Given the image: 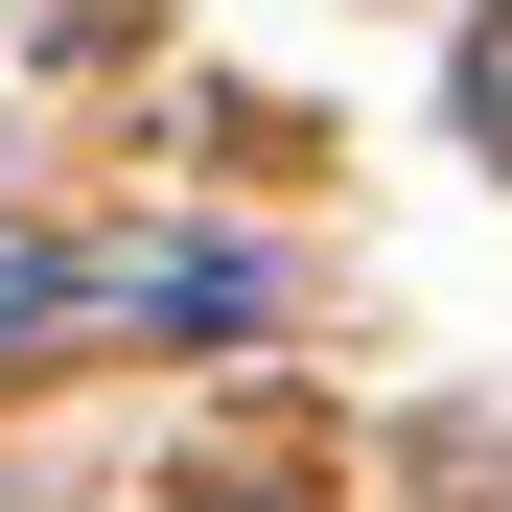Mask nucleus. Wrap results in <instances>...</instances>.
<instances>
[{"label":"nucleus","mask_w":512,"mask_h":512,"mask_svg":"<svg viewBox=\"0 0 512 512\" xmlns=\"http://www.w3.org/2000/svg\"><path fill=\"white\" fill-rule=\"evenodd\" d=\"M466 94H489V163H512V24H489V47H466Z\"/></svg>","instance_id":"nucleus-1"}]
</instances>
